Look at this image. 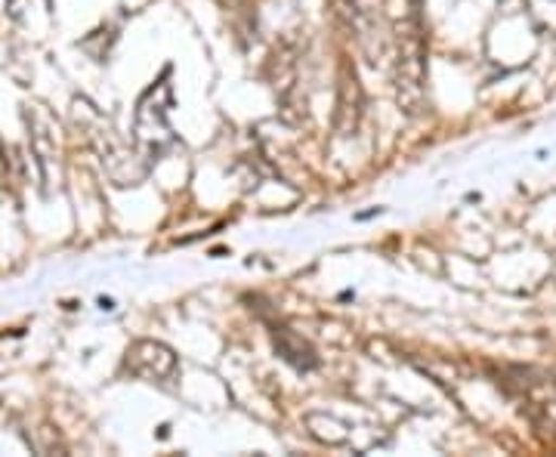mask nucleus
<instances>
[{"instance_id":"1","label":"nucleus","mask_w":556,"mask_h":457,"mask_svg":"<svg viewBox=\"0 0 556 457\" xmlns=\"http://www.w3.org/2000/svg\"><path fill=\"white\" fill-rule=\"evenodd\" d=\"M127 371L142 380H167L177 371V356L155 340H139L127 353Z\"/></svg>"},{"instance_id":"2","label":"nucleus","mask_w":556,"mask_h":457,"mask_svg":"<svg viewBox=\"0 0 556 457\" xmlns=\"http://www.w3.org/2000/svg\"><path fill=\"white\" fill-rule=\"evenodd\" d=\"M338 130L340 134H350L356 130L358 115H362V87H358L356 75L350 68H343V78H340V102H338Z\"/></svg>"},{"instance_id":"3","label":"nucleus","mask_w":556,"mask_h":457,"mask_svg":"<svg viewBox=\"0 0 556 457\" xmlns=\"http://www.w3.org/2000/svg\"><path fill=\"white\" fill-rule=\"evenodd\" d=\"M276 346L278 353L288 358L291 365H298V368H316V353L303 340L294 338L288 328H276Z\"/></svg>"}]
</instances>
